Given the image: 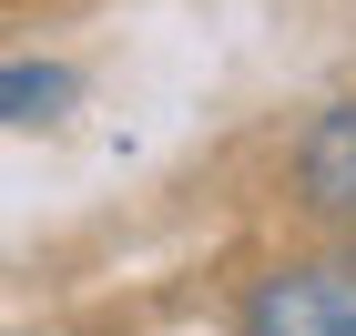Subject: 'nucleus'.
<instances>
[{
    "label": "nucleus",
    "mask_w": 356,
    "mask_h": 336,
    "mask_svg": "<svg viewBox=\"0 0 356 336\" xmlns=\"http://www.w3.org/2000/svg\"><path fill=\"white\" fill-rule=\"evenodd\" d=\"M285 204L326 234H356V102H326L285 153Z\"/></svg>",
    "instance_id": "nucleus-2"
},
{
    "label": "nucleus",
    "mask_w": 356,
    "mask_h": 336,
    "mask_svg": "<svg viewBox=\"0 0 356 336\" xmlns=\"http://www.w3.org/2000/svg\"><path fill=\"white\" fill-rule=\"evenodd\" d=\"M82 102V72L72 61H0V133H21V122H51V112Z\"/></svg>",
    "instance_id": "nucleus-3"
},
{
    "label": "nucleus",
    "mask_w": 356,
    "mask_h": 336,
    "mask_svg": "<svg viewBox=\"0 0 356 336\" xmlns=\"http://www.w3.org/2000/svg\"><path fill=\"white\" fill-rule=\"evenodd\" d=\"M234 336H356V234L316 255H275L234 285V306H224Z\"/></svg>",
    "instance_id": "nucleus-1"
}]
</instances>
